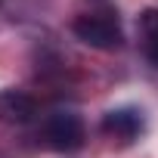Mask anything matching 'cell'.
Listing matches in <instances>:
<instances>
[{
	"label": "cell",
	"instance_id": "cell-1",
	"mask_svg": "<svg viewBox=\"0 0 158 158\" xmlns=\"http://www.w3.org/2000/svg\"><path fill=\"white\" fill-rule=\"evenodd\" d=\"M71 31H74V37L81 40V44L96 47V50H115V47H121V40H124L118 19L102 16V13L77 16V19L71 22Z\"/></svg>",
	"mask_w": 158,
	"mask_h": 158
},
{
	"label": "cell",
	"instance_id": "cell-2",
	"mask_svg": "<svg viewBox=\"0 0 158 158\" xmlns=\"http://www.w3.org/2000/svg\"><path fill=\"white\" fill-rule=\"evenodd\" d=\"M44 133H47V143L56 152H74V149H81L84 146V136H87L81 115H77V112H65V109H59V112H53L47 118Z\"/></svg>",
	"mask_w": 158,
	"mask_h": 158
},
{
	"label": "cell",
	"instance_id": "cell-3",
	"mask_svg": "<svg viewBox=\"0 0 158 158\" xmlns=\"http://www.w3.org/2000/svg\"><path fill=\"white\" fill-rule=\"evenodd\" d=\"M37 115V102L16 87L0 90V121L3 124H28Z\"/></svg>",
	"mask_w": 158,
	"mask_h": 158
},
{
	"label": "cell",
	"instance_id": "cell-4",
	"mask_svg": "<svg viewBox=\"0 0 158 158\" xmlns=\"http://www.w3.org/2000/svg\"><path fill=\"white\" fill-rule=\"evenodd\" d=\"M102 130L109 136H118V139H133L139 130H143V115L136 109H112L106 118H102Z\"/></svg>",
	"mask_w": 158,
	"mask_h": 158
},
{
	"label": "cell",
	"instance_id": "cell-5",
	"mask_svg": "<svg viewBox=\"0 0 158 158\" xmlns=\"http://www.w3.org/2000/svg\"><path fill=\"white\" fill-rule=\"evenodd\" d=\"M143 34H146V50H149V59L158 65V10L143 13Z\"/></svg>",
	"mask_w": 158,
	"mask_h": 158
}]
</instances>
